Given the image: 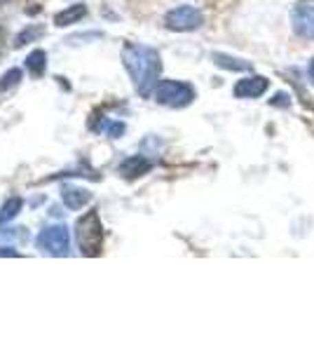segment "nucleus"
Instances as JSON below:
<instances>
[{"mask_svg": "<svg viewBox=\"0 0 314 352\" xmlns=\"http://www.w3.org/2000/svg\"><path fill=\"white\" fill-rule=\"evenodd\" d=\"M122 64L127 68L136 92L141 96H153L159 82V73H162V59L157 50L148 45L127 43L122 47Z\"/></svg>", "mask_w": 314, "mask_h": 352, "instance_id": "1", "label": "nucleus"}, {"mask_svg": "<svg viewBox=\"0 0 314 352\" xmlns=\"http://www.w3.org/2000/svg\"><path fill=\"white\" fill-rule=\"evenodd\" d=\"M76 242L82 256H89V258L101 256V252H104V223H101L96 209H89L87 214H82V217L78 219Z\"/></svg>", "mask_w": 314, "mask_h": 352, "instance_id": "2", "label": "nucleus"}, {"mask_svg": "<svg viewBox=\"0 0 314 352\" xmlns=\"http://www.w3.org/2000/svg\"><path fill=\"white\" fill-rule=\"evenodd\" d=\"M153 96H155V101L159 106H167V109H186V106L192 104V99H195V89H192V85L181 82V80H159Z\"/></svg>", "mask_w": 314, "mask_h": 352, "instance_id": "3", "label": "nucleus"}, {"mask_svg": "<svg viewBox=\"0 0 314 352\" xmlns=\"http://www.w3.org/2000/svg\"><path fill=\"white\" fill-rule=\"evenodd\" d=\"M36 244L40 252L49 254V256H66L68 247H71V235H68L66 226H47L45 230H40Z\"/></svg>", "mask_w": 314, "mask_h": 352, "instance_id": "4", "label": "nucleus"}, {"mask_svg": "<svg viewBox=\"0 0 314 352\" xmlns=\"http://www.w3.org/2000/svg\"><path fill=\"white\" fill-rule=\"evenodd\" d=\"M202 21H204L202 12L197 8H192V5H181V8H174L164 14V26L176 33L195 31V28L202 26Z\"/></svg>", "mask_w": 314, "mask_h": 352, "instance_id": "5", "label": "nucleus"}, {"mask_svg": "<svg viewBox=\"0 0 314 352\" xmlns=\"http://www.w3.org/2000/svg\"><path fill=\"white\" fill-rule=\"evenodd\" d=\"M291 26L305 41H314V0H300L291 10Z\"/></svg>", "mask_w": 314, "mask_h": 352, "instance_id": "6", "label": "nucleus"}, {"mask_svg": "<svg viewBox=\"0 0 314 352\" xmlns=\"http://www.w3.org/2000/svg\"><path fill=\"white\" fill-rule=\"evenodd\" d=\"M265 92H267V78L262 76L242 78V80H237L235 89H232V94L237 99H256V96H262Z\"/></svg>", "mask_w": 314, "mask_h": 352, "instance_id": "7", "label": "nucleus"}, {"mask_svg": "<svg viewBox=\"0 0 314 352\" xmlns=\"http://www.w3.org/2000/svg\"><path fill=\"white\" fill-rule=\"evenodd\" d=\"M61 200H64L68 209H82L85 204L92 202V192L87 188H82V186H64Z\"/></svg>", "mask_w": 314, "mask_h": 352, "instance_id": "8", "label": "nucleus"}, {"mask_svg": "<svg viewBox=\"0 0 314 352\" xmlns=\"http://www.w3.org/2000/svg\"><path fill=\"white\" fill-rule=\"evenodd\" d=\"M150 167H153V162L146 160L144 155H131L120 164L117 172L122 176H127V179H136V176H144L146 172H150Z\"/></svg>", "mask_w": 314, "mask_h": 352, "instance_id": "9", "label": "nucleus"}, {"mask_svg": "<svg viewBox=\"0 0 314 352\" xmlns=\"http://www.w3.org/2000/svg\"><path fill=\"white\" fill-rule=\"evenodd\" d=\"M87 16V5L82 3H76V5H68L66 10H61V12L54 14V26L64 28V26H71V24H78L80 19H85Z\"/></svg>", "mask_w": 314, "mask_h": 352, "instance_id": "10", "label": "nucleus"}, {"mask_svg": "<svg viewBox=\"0 0 314 352\" xmlns=\"http://www.w3.org/2000/svg\"><path fill=\"white\" fill-rule=\"evenodd\" d=\"M47 68V54L45 50H33L31 54L26 56V71L31 73L33 78H40Z\"/></svg>", "mask_w": 314, "mask_h": 352, "instance_id": "11", "label": "nucleus"}, {"mask_svg": "<svg viewBox=\"0 0 314 352\" xmlns=\"http://www.w3.org/2000/svg\"><path fill=\"white\" fill-rule=\"evenodd\" d=\"M214 61H216V66L227 68V71H251L249 61L235 59V56H227V54H214Z\"/></svg>", "mask_w": 314, "mask_h": 352, "instance_id": "12", "label": "nucleus"}, {"mask_svg": "<svg viewBox=\"0 0 314 352\" xmlns=\"http://www.w3.org/2000/svg\"><path fill=\"white\" fill-rule=\"evenodd\" d=\"M21 207H24L21 197H10V200L3 204V209H0V226H5L8 221H12L16 214L21 212Z\"/></svg>", "mask_w": 314, "mask_h": 352, "instance_id": "13", "label": "nucleus"}, {"mask_svg": "<svg viewBox=\"0 0 314 352\" xmlns=\"http://www.w3.org/2000/svg\"><path fill=\"white\" fill-rule=\"evenodd\" d=\"M92 129H94V132H104V134H108L111 139H117V136L124 132V124H122V122L101 120L99 124H92Z\"/></svg>", "mask_w": 314, "mask_h": 352, "instance_id": "14", "label": "nucleus"}, {"mask_svg": "<svg viewBox=\"0 0 314 352\" xmlns=\"http://www.w3.org/2000/svg\"><path fill=\"white\" fill-rule=\"evenodd\" d=\"M43 33H45L43 26H28L26 31H21L19 36H16L14 47H21V45H26V43H31V41H38V38L43 36Z\"/></svg>", "mask_w": 314, "mask_h": 352, "instance_id": "15", "label": "nucleus"}, {"mask_svg": "<svg viewBox=\"0 0 314 352\" xmlns=\"http://www.w3.org/2000/svg\"><path fill=\"white\" fill-rule=\"evenodd\" d=\"M19 80H21V71H19V68H10V71L5 73L3 78H0V92L14 87V85L19 82Z\"/></svg>", "mask_w": 314, "mask_h": 352, "instance_id": "16", "label": "nucleus"}, {"mask_svg": "<svg viewBox=\"0 0 314 352\" xmlns=\"http://www.w3.org/2000/svg\"><path fill=\"white\" fill-rule=\"evenodd\" d=\"M0 256H19V254H16V252H12V249H0Z\"/></svg>", "mask_w": 314, "mask_h": 352, "instance_id": "17", "label": "nucleus"}, {"mask_svg": "<svg viewBox=\"0 0 314 352\" xmlns=\"http://www.w3.org/2000/svg\"><path fill=\"white\" fill-rule=\"evenodd\" d=\"M3 50H5V33H3V28H0V56H3Z\"/></svg>", "mask_w": 314, "mask_h": 352, "instance_id": "18", "label": "nucleus"}, {"mask_svg": "<svg viewBox=\"0 0 314 352\" xmlns=\"http://www.w3.org/2000/svg\"><path fill=\"white\" fill-rule=\"evenodd\" d=\"M307 71H310V80L314 82V59L310 61V68H307Z\"/></svg>", "mask_w": 314, "mask_h": 352, "instance_id": "19", "label": "nucleus"}, {"mask_svg": "<svg viewBox=\"0 0 314 352\" xmlns=\"http://www.w3.org/2000/svg\"><path fill=\"white\" fill-rule=\"evenodd\" d=\"M5 3H10V0H0V5H5Z\"/></svg>", "mask_w": 314, "mask_h": 352, "instance_id": "20", "label": "nucleus"}]
</instances>
